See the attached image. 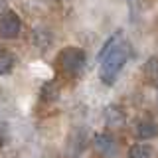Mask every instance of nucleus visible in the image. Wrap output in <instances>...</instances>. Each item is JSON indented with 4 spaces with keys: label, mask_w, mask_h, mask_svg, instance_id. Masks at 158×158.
<instances>
[{
    "label": "nucleus",
    "mask_w": 158,
    "mask_h": 158,
    "mask_svg": "<svg viewBox=\"0 0 158 158\" xmlns=\"http://www.w3.org/2000/svg\"><path fill=\"white\" fill-rule=\"evenodd\" d=\"M127 59H128V46L123 42L121 32H117L113 38H109L105 48L101 49V71H99V77H101V81L105 85H113L117 81Z\"/></svg>",
    "instance_id": "1"
},
{
    "label": "nucleus",
    "mask_w": 158,
    "mask_h": 158,
    "mask_svg": "<svg viewBox=\"0 0 158 158\" xmlns=\"http://www.w3.org/2000/svg\"><path fill=\"white\" fill-rule=\"evenodd\" d=\"M135 135H136V138H140V140L154 138L158 135V123H154V121H142V123H138L136 128H135Z\"/></svg>",
    "instance_id": "5"
},
{
    "label": "nucleus",
    "mask_w": 158,
    "mask_h": 158,
    "mask_svg": "<svg viewBox=\"0 0 158 158\" xmlns=\"http://www.w3.org/2000/svg\"><path fill=\"white\" fill-rule=\"evenodd\" d=\"M22 32V20L16 12L6 10V12L0 16V38L4 40H14L20 36Z\"/></svg>",
    "instance_id": "3"
},
{
    "label": "nucleus",
    "mask_w": 158,
    "mask_h": 158,
    "mask_svg": "<svg viewBox=\"0 0 158 158\" xmlns=\"http://www.w3.org/2000/svg\"><path fill=\"white\" fill-rule=\"evenodd\" d=\"M93 146H95V150L99 152V154L105 156V158H115L118 154V144H117L115 136H111L109 132L97 135L95 140H93Z\"/></svg>",
    "instance_id": "4"
},
{
    "label": "nucleus",
    "mask_w": 158,
    "mask_h": 158,
    "mask_svg": "<svg viewBox=\"0 0 158 158\" xmlns=\"http://www.w3.org/2000/svg\"><path fill=\"white\" fill-rule=\"evenodd\" d=\"M14 67V57L10 53H0V75H6Z\"/></svg>",
    "instance_id": "7"
},
{
    "label": "nucleus",
    "mask_w": 158,
    "mask_h": 158,
    "mask_svg": "<svg viewBox=\"0 0 158 158\" xmlns=\"http://www.w3.org/2000/svg\"><path fill=\"white\" fill-rule=\"evenodd\" d=\"M128 158H152V148L148 144H132L131 150H128Z\"/></svg>",
    "instance_id": "6"
},
{
    "label": "nucleus",
    "mask_w": 158,
    "mask_h": 158,
    "mask_svg": "<svg viewBox=\"0 0 158 158\" xmlns=\"http://www.w3.org/2000/svg\"><path fill=\"white\" fill-rule=\"evenodd\" d=\"M87 63V56L81 48H65L59 53V67L69 75H79Z\"/></svg>",
    "instance_id": "2"
}]
</instances>
